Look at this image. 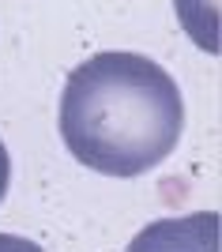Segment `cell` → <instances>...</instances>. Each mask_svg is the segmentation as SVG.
<instances>
[{"label":"cell","instance_id":"1","mask_svg":"<svg viewBox=\"0 0 222 252\" xmlns=\"http://www.w3.org/2000/svg\"><path fill=\"white\" fill-rule=\"evenodd\" d=\"M185 102L173 75L139 53H98L61 91V136L79 166L139 177L162 166L181 139Z\"/></svg>","mask_w":222,"mask_h":252},{"label":"cell","instance_id":"2","mask_svg":"<svg viewBox=\"0 0 222 252\" xmlns=\"http://www.w3.org/2000/svg\"><path fill=\"white\" fill-rule=\"evenodd\" d=\"M125 252H222L219 249V215H181V219H159L143 226Z\"/></svg>","mask_w":222,"mask_h":252},{"label":"cell","instance_id":"4","mask_svg":"<svg viewBox=\"0 0 222 252\" xmlns=\"http://www.w3.org/2000/svg\"><path fill=\"white\" fill-rule=\"evenodd\" d=\"M0 252H45V249L27 237H15V233H0Z\"/></svg>","mask_w":222,"mask_h":252},{"label":"cell","instance_id":"3","mask_svg":"<svg viewBox=\"0 0 222 252\" xmlns=\"http://www.w3.org/2000/svg\"><path fill=\"white\" fill-rule=\"evenodd\" d=\"M181 23L185 31L196 38L207 53L219 49V38H215V15H219V0H177Z\"/></svg>","mask_w":222,"mask_h":252},{"label":"cell","instance_id":"5","mask_svg":"<svg viewBox=\"0 0 222 252\" xmlns=\"http://www.w3.org/2000/svg\"><path fill=\"white\" fill-rule=\"evenodd\" d=\"M8 185H11V155L4 147V139H0V203L8 196Z\"/></svg>","mask_w":222,"mask_h":252}]
</instances>
